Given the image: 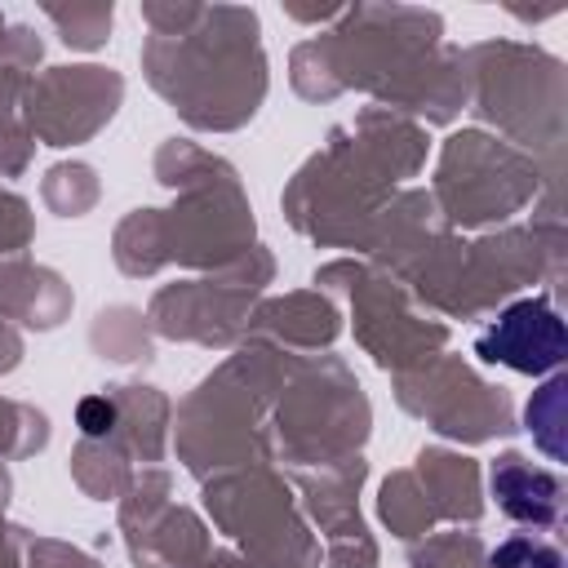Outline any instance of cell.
<instances>
[{
	"mask_svg": "<svg viewBox=\"0 0 568 568\" xmlns=\"http://www.w3.org/2000/svg\"><path fill=\"white\" fill-rule=\"evenodd\" d=\"M479 355L493 359V364H510L519 373H546V368H555L564 359V324L546 306V297L515 302L479 337Z\"/></svg>",
	"mask_w": 568,
	"mask_h": 568,
	"instance_id": "1",
	"label": "cell"
},
{
	"mask_svg": "<svg viewBox=\"0 0 568 568\" xmlns=\"http://www.w3.org/2000/svg\"><path fill=\"white\" fill-rule=\"evenodd\" d=\"M80 417H84V430H89V435H102V430L111 426V408L98 404V399H89V404L80 408Z\"/></svg>",
	"mask_w": 568,
	"mask_h": 568,
	"instance_id": "4",
	"label": "cell"
},
{
	"mask_svg": "<svg viewBox=\"0 0 568 568\" xmlns=\"http://www.w3.org/2000/svg\"><path fill=\"white\" fill-rule=\"evenodd\" d=\"M488 564L493 568H564V559H559L555 546H546L537 537H524V532L510 537V541H501Z\"/></svg>",
	"mask_w": 568,
	"mask_h": 568,
	"instance_id": "3",
	"label": "cell"
},
{
	"mask_svg": "<svg viewBox=\"0 0 568 568\" xmlns=\"http://www.w3.org/2000/svg\"><path fill=\"white\" fill-rule=\"evenodd\" d=\"M493 497L506 515L528 519V524H550L559 510V484L546 470H532L515 453L493 466Z\"/></svg>",
	"mask_w": 568,
	"mask_h": 568,
	"instance_id": "2",
	"label": "cell"
}]
</instances>
